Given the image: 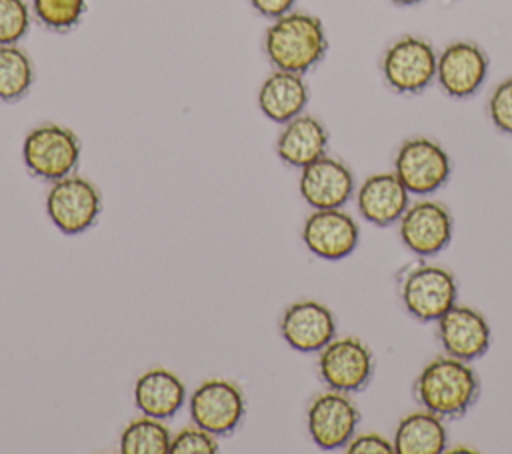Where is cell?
<instances>
[{"label":"cell","instance_id":"6da1fadb","mask_svg":"<svg viewBox=\"0 0 512 454\" xmlns=\"http://www.w3.org/2000/svg\"><path fill=\"white\" fill-rule=\"evenodd\" d=\"M328 52V36L318 16L290 10L270 22L264 32V54L272 68L306 74Z\"/></svg>","mask_w":512,"mask_h":454},{"label":"cell","instance_id":"7a4b0ae2","mask_svg":"<svg viewBox=\"0 0 512 454\" xmlns=\"http://www.w3.org/2000/svg\"><path fill=\"white\" fill-rule=\"evenodd\" d=\"M414 396L424 410L456 420L476 404L480 378L470 362L448 354L436 356L416 376Z\"/></svg>","mask_w":512,"mask_h":454},{"label":"cell","instance_id":"3957f363","mask_svg":"<svg viewBox=\"0 0 512 454\" xmlns=\"http://www.w3.org/2000/svg\"><path fill=\"white\" fill-rule=\"evenodd\" d=\"M80 140L68 126L44 122L34 126L22 142V160L26 170L40 180H60L74 174L80 162Z\"/></svg>","mask_w":512,"mask_h":454},{"label":"cell","instance_id":"277c9868","mask_svg":"<svg viewBox=\"0 0 512 454\" xmlns=\"http://www.w3.org/2000/svg\"><path fill=\"white\" fill-rule=\"evenodd\" d=\"M436 62L438 52L426 38L404 34L384 50L380 70L392 92L416 96L436 80Z\"/></svg>","mask_w":512,"mask_h":454},{"label":"cell","instance_id":"5b68a950","mask_svg":"<svg viewBox=\"0 0 512 454\" xmlns=\"http://www.w3.org/2000/svg\"><path fill=\"white\" fill-rule=\"evenodd\" d=\"M44 204L50 222L66 236H78L90 230L102 212L100 190L78 174L54 180Z\"/></svg>","mask_w":512,"mask_h":454},{"label":"cell","instance_id":"8992f818","mask_svg":"<svg viewBox=\"0 0 512 454\" xmlns=\"http://www.w3.org/2000/svg\"><path fill=\"white\" fill-rule=\"evenodd\" d=\"M400 298L414 320L438 322L456 304L458 282L444 266L418 264L402 278Z\"/></svg>","mask_w":512,"mask_h":454},{"label":"cell","instance_id":"52a82bcc","mask_svg":"<svg viewBox=\"0 0 512 454\" xmlns=\"http://www.w3.org/2000/svg\"><path fill=\"white\" fill-rule=\"evenodd\" d=\"M394 174L410 194L426 196L438 192L450 180L452 160L436 140L412 136L396 150Z\"/></svg>","mask_w":512,"mask_h":454},{"label":"cell","instance_id":"ba28073f","mask_svg":"<svg viewBox=\"0 0 512 454\" xmlns=\"http://www.w3.org/2000/svg\"><path fill=\"white\" fill-rule=\"evenodd\" d=\"M374 366L370 346L358 336L334 338L318 352V374L330 390L346 394L364 390L374 376Z\"/></svg>","mask_w":512,"mask_h":454},{"label":"cell","instance_id":"9c48e42d","mask_svg":"<svg viewBox=\"0 0 512 454\" xmlns=\"http://www.w3.org/2000/svg\"><path fill=\"white\" fill-rule=\"evenodd\" d=\"M188 412L196 426L214 436H226L242 422L246 398L236 382L228 378H208L188 396Z\"/></svg>","mask_w":512,"mask_h":454},{"label":"cell","instance_id":"30bf717a","mask_svg":"<svg viewBox=\"0 0 512 454\" xmlns=\"http://www.w3.org/2000/svg\"><path fill=\"white\" fill-rule=\"evenodd\" d=\"M360 410L346 392L326 390L312 398L306 410V428L320 450H340L356 434Z\"/></svg>","mask_w":512,"mask_h":454},{"label":"cell","instance_id":"8fae6325","mask_svg":"<svg viewBox=\"0 0 512 454\" xmlns=\"http://www.w3.org/2000/svg\"><path fill=\"white\" fill-rule=\"evenodd\" d=\"M488 54L472 40H456L438 52L436 82L454 100L472 98L488 76Z\"/></svg>","mask_w":512,"mask_h":454},{"label":"cell","instance_id":"7c38bea8","mask_svg":"<svg viewBox=\"0 0 512 454\" xmlns=\"http://www.w3.org/2000/svg\"><path fill=\"white\" fill-rule=\"evenodd\" d=\"M398 224L402 244L422 258L440 254L452 240V214L436 200H418L410 204Z\"/></svg>","mask_w":512,"mask_h":454},{"label":"cell","instance_id":"4fadbf2b","mask_svg":"<svg viewBox=\"0 0 512 454\" xmlns=\"http://www.w3.org/2000/svg\"><path fill=\"white\" fill-rule=\"evenodd\" d=\"M298 190L302 200L314 210L344 208L356 192V180L348 164L324 154L300 170Z\"/></svg>","mask_w":512,"mask_h":454},{"label":"cell","instance_id":"5bb4252c","mask_svg":"<svg viewBox=\"0 0 512 454\" xmlns=\"http://www.w3.org/2000/svg\"><path fill=\"white\" fill-rule=\"evenodd\" d=\"M436 334L444 354L474 362L490 348L492 332L484 314L466 304H454L436 322Z\"/></svg>","mask_w":512,"mask_h":454},{"label":"cell","instance_id":"9a60e30c","mask_svg":"<svg viewBox=\"0 0 512 454\" xmlns=\"http://www.w3.org/2000/svg\"><path fill=\"white\" fill-rule=\"evenodd\" d=\"M358 240V222L342 208L314 210L302 226L304 246L322 260H342L350 256Z\"/></svg>","mask_w":512,"mask_h":454},{"label":"cell","instance_id":"2e32d148","mask_svg":"<svg viewBox=\"0 0 512 454\" xmlns=\"http://www.w3.org/2000/svg\"><path fill=\"white\" fill-rule=\"evenodd\" d=\"M280 336L296 352H320L336 338V318L318 300H298L282 312Z\"/></svg>","mask_w":512,"mask_h":454},{"label":"cell","instance_id":"e0dca14e","mask_svg":"<svg viewBox=\"0 0 512 454\" xmlns=\"http://www.w3.org/2000/svg\"><path fill=\"white\" fill-rule=\"evenodd\" d=\"M356 206L366 222L380 228L392 226L410 206V192L394 172H378L356 188Z\"/></svg>","mask_w":512,"mask_h":454},{"label":"cell","instance_id":"ac0fdd59","mask_svg":"<svg viewBox=\"0 0 512 454\" xmlns=\"http://www.w3.org/2000/svg\"><path fill=\"white\" fill-rule=\"evenodd\" d=\"M328 130L324 122L312 114L300 116L282 124L276 138V156L290 168L302 170L328 150Z\"/></svg>","mask_w":512,"mask_h":454},{"label":"cell","instance_id":"d6986e66","mask_svg":"<svg viewBox=\"0 0 512 454\" xmlns=\"http://www.w3.org/2000/svg\"><path fill=\"white\" fill-rule=\"evenodd\" d=\"M310 100V88L304 74L288 70H272L258 88V108L260 112L276 124H286L288 120L300 116Z\"/></svg>","mask_w":512,"mask_h":454},{"label":"cell","instance_id":"ffe728a7","mask_svg":"<svg viewBox=\"0 0 512 454\" xmlns=\"http://www.w3.org/2000/svg\"><path fill=\"white\" fill-rule=\"evenodd\" d=\"M186 386L168 368H150L134 384V406L144 416L158 420L174 418L186 402Z\"/></svg>","mask_w":512,"mask_h":454},{"label":"cell","instance_id":"44dd1931","mask_svg":"<svg viewBox=\"0 0 512 454\" xmlns=\"http://www.w3.org/2000/svg\"><path fill=\"white\" fill-rule=\"evenodd\" d=\"M396 454H442L448 448V430L444 418L430 410L406 414L394 430Z\"/></svg>","mask_w":512,"mask_h":454},{"label":"cell","instance_id":"7402d4cb","mask_svg":"<svg viewBox=\"0 0 512 454\" xmlns=\"http://www.w3.org/2000/svg\"><path fill=\"white\" fill-rule=\"evenodd\" d=\"M34 84V64L18 44H0V102L22 100Z\"/></svg>","mask_w":512,"mask_h":454},{"label":"cell","instance_id":"603a6c76","mask_svg":"<svg viewBox=\"0 0 512 454\" xmlns=\"http://www.w3.org/2000/svg\"><path fill=\"white\" fill-rule=\"evenodd\" d=\"M172 434L164 420L152 416H140L126 424L120 434L122 454H168Z\"/></svg>","mask_w":512,"mask_h":454},{"label":"cell","instance_id":"cb8c5ba5","mask_svg":"<svg viewBox=\"0 0 512 454\" xmlns=\"http://www.w3.org/2000/svg\"><path fill=\"white\" fill-rule=\"evenodd\" d=\"M30 8L34 20L42 28L64 34L82 22L88 10V0H32Z\"/></svg>","mask_w":512,"mask_h":454},{"label":"cell","instance_id":"d4e9b609","mask_svg":"<svg viewBox=\"0 0 512 454\" xmlns=\"http://www.w3.org/2000/svg\"><path fill=\"white\" fill-rule=\"evenodd\" d=\"M32 18L26 0H0V44H18L28 34Z\"/></svg>","mask_w":512,"mask_h":454},{"label":"cell","instance_id":"484cf974","mask_svg":"<svg viewBox=\"0 0 512 454\" xmlns=\"http://www.w3.org/2000/svg\"><path fill=\"white\" fill-rule=\"evenodd\" d=\"M486 112L496 130L512 136V76L494 86L486 102Z\"/></svg>","mask_w":512,"mask_h":454},{"label":"cell","instance_id":"4316f807","mask_svg":"<svg viewBox=\"0 0 512 454\" xmlns=\"http://www.w3.org/2000/svg\"><path fill=\"white\" fill-rule=\"evenodd\" d=\"M218 440L200 426H186L172 436L170 454H216Z\"/></svg>","mask_w":512,"mask_h":454},{"label":"cell","instance_id":"83f0119b","mask_svg":"<svg viewBox=\"0 0 512 454\" xmlns=\"http://www.w3.org/2000/svg\"><path fill=\"white\" fill-rule=\"evenodd\" d=\"M348 454H390L394 452L392 440L384 438L378 432H364V434H354L352 440L346 444Z\"/></svg>","mask_w":512,"mask_h":454},{"label":"cell","instance_id":"f1b7e54d","mask_svg":"<svg viewBox=\"0 0 512 454\" xmlns=\"http://www.w3.org/2000/svg\"><path fill=\"white\" fill-rule=\"evenodd\" d=\"M250 6L254 8V12L258 16L274 20V18L294 10L296 0H250Z\"/></svg>","mask_w":512,"mask_h":454},{"label":"cell","instance_id":"f546056e","mask_svg":"<svg viewBox=\"0 0 512 454\" xmlns=\"http://www.w3.org/2000/svg\"><path fill=\"white\" fill-rule=\"evenodd\" d=\"M390 2L396 6H414V4H420L422 0H390Z\"/></svg>","mask_w":512,"mask_h":454}]
</instances>
